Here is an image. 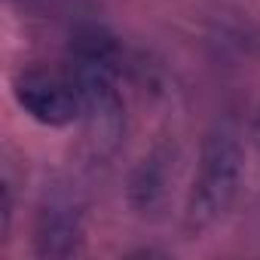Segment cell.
<instances>
[{
  "mask_svg": "<svg viewBox=\"0 0 260 260\" xmlns=\"http://www.w3.org/2000/svg\"><path fill=\"white\" fill-rule=\"evenodd\" d=\"M80 92V122L95 159H107L119 150L125 135V104L119 92L116 43L101 28H80L71 40V68Z\"/></svg>",
  "mask_w": 260,
  "mask_h": 260,
  "instance_id": "cell-1",
  "label": "cell"
},
{
  "mask_svg": "<svg viewBox=\"0 0 260 260\" xmlns=\"http://www.w3.org/2000/svg\"><path fill=\"white\" fill-rule=\"evenodd\" d=\"M242 178H245V150L239 132L230 122L211 125L199 147L196 175L184 205V226L190 233H205L217 226L236 205Z\"/></svg>",
  "mask_w": 260,
  "mask_h": 260,
  "instance_id": "cell-2",
  "label": "cell"
},
{
  "mask_svg": "<svg viewBox=\"0 0 260 260\" xmlns=\"http://www.w3.org/2000/svg\"><path fill=\"white\" fill-rule=\"evenodd\" d=\"M13 98L40 125L61 128L80 122V92L71 74H52L43 68L19 71L13 80Z\"/></svg>",
  "mask_w": 260,
  "mask_h": 260,
  "instance_id": "cell-3",
  "label": "cell"
},
{
  "mask_svg": "<svg viewBox=\"0 0 260 260\" xmlns=\"http://www.w3.org/2000/svg\"><path fill=\"white\" fill-rule=\"evenodd\" d=\"M86 239V202L71 187H49L34 220V251L40 257H71Z\"/></svg>",
  "mask_w": 260,
  "mask_h": 260,
  "instance_id": "cell-4",
  "label": "cell"
},
{
  "mask_svg": "<svg viewBox=\"0 0 260 260\" xmlns=\"http://www.w3.org/2000/svg\"><path fill=\"white\" fill-rule=\"evenodd\" d=\"M162 181H166L162 178V162L156 156L144 159V166L132 178V202L138 208H150L156 202V196L162 193Z\"/></svg>",
  "mask_w": 260,
  "mask_h": 260,
  "instance_id": "cell-5",
  "label": "cell"
},
{
  "mask_svg": "<svg viewBox=\"0 0 260 260\" xmlns=\"http://www.w3.org/2000/svg\"><path fill=\"white\" fill-rule=\"evenodd\" d=\"M0 196H4V205H0V217H4V223H0V239H7V233H10V223H13V184H10V178H4V184H0Z\"/></svg>",
  "mask_w": 260,
  "mask_h": 260,
  "instance_id": "cell-6",
  "label": "cell"
},
{
  "mask_svg": "<svg viewBox=\"0 0 260 260\" xmlns=\"http://www.w3.org/2000/svg\"><path fill=\"white\" fill-rule=\"evenodd\" d=\"M251 138H254V144L260 147V107H257V113H254V125H251Z\"/></svg>",
  "mask_w": 260,
  "mask_h": 260,
  "instance_id": "cell-7",
  "label": "cell"
},
{
  "mask_svg": "<svg viewBox=\"0 0 260 260\" xmlns=\"http://www.w3.org/2000/svg\"><path fill=\"white\" fill-rule=\"evenodd\" d=\"M16 4H22V7H46L49 0H16Z\"/></svg>",
  "mask_w": 260,
  "mask_h": 260,
  "instance_id": "cell-8",
  "label": "cell"
}]
</instances>
